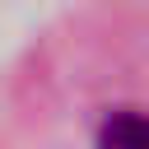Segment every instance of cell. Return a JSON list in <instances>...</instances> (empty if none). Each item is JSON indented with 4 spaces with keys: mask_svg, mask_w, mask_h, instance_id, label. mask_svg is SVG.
I'll return each mask as SVG.
<instances>
[{
    "mask_svg": "<svg viewBox=\"0 0 149 149\" xmlns=\"http://www.w3.org/2000/svg\"><path fill=\"white\" fill-rule=\"evenodd\" d=\"M98 149H149V116L144 112H116L98 130Z\"/></svg>",
    "mask_w": 149,
    "mask_h": 149,
    "instance_id": "1",
    "label": "cell"
}]
</instances>
